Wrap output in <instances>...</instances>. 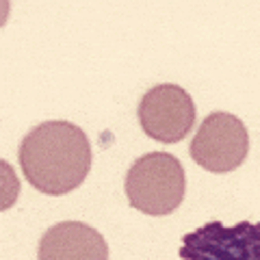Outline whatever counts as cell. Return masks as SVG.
<instances>
[{"label": "cell", "mask_w": 260, "mask_h": 260, "mask_svg": "<svg viewBox=\"0 0 260 260\" xmlns=\"http://www.w3.org/2000/svg\"><path fill=\"white\" fill-rule=\"evenodd\" d=\"M37 260H109V245L93 225L61 221L39 239Z\"/></svg>", "instance_id": "cell-6"}, {"label": "cell", "mask_w": 260, "mask_h": 260, "mask_svg": "<svg viewBox=\"0 0 260 260\" xmlns=\"http://www.w3.org/2000/svg\"><path fill=\"white\" fill-rule=\"evenodd\" d=\"M124 189L133 208L152 217L172 215L184 200V167L174 154L148 152L130 165Z\"/></svg>", "instance_id": "cell-2"}, {"label": "cell", "mask_w": 260, "mask_h": 260, "mask_svg": "<svg viewBox=\"0 0 260 260\" xmlns=\"http://www.w3.org/2000/svg\"><path fill=\"white\" fill-rule=\"evenodd\" d=\"M20 167L37 191L65 195L85 182L91 169V145L85 130L72 121H44L22 139Z\"/></svg>", "instance_id": "cell-1"}, {"label": "cell", "mask_w": 260, "mask_h": 260, "mask_svg": "<svg viewBox=\"0 0 260 260\" xmlns=\"http://www.w3.org/2000/svg\"><path fill=\"white\" fill-rule=\"evenodd\" d=\"M137 117L143 133L160 143H178L195 124V104L184 87L162 83L150 87L139 100Z\"/></svg>", "instance_id": "cell-4"}, {"label": "cell", "mask_w": 260, "mask_h": 260, "mask_svg": "<svg viewBox=\"0 0 260 260\" xmlns=\"http://www.w3.org/2000/svg\"><path fill=\"white\" fill-rule=\"evenodd\" d=\"M249 152L245 124L232 113L215 111L204 117L191 139V158L213 174H228L243 165Z\"/></svg>", "instance_id": "cell-3"}, {"label": "cell", "mask_w": 260, "mask_h": 260, "mask_svg": "<svg viewBox=\"0 0 260 260\" xmlns=\"http://www.w3.org/2000/svg\"><path fill=\"white\" fill-rule=\"evenodd\" d=\"M182 260H260V221L225 225L208 221L186 232L180 245Z\"/></svg>", "instance_id": "cell-5"}]
</instances>
